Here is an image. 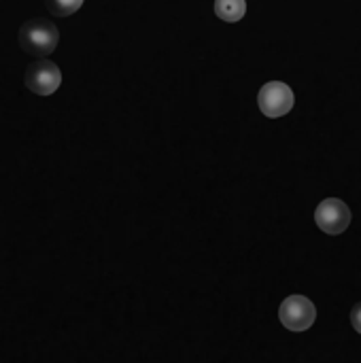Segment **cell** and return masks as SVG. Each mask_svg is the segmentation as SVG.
<instances>
[{
  "mask_svg": "<svg viewBox=\"0 0 361 363\" xmlns=\"http://www.w3.org/2000/svg\"><path fill=\"white\" fill-rule=\"evenodd\" d=\"M17 40H19V47L28 55L47 57L49 53L55 51V47L60 43V30L53 21H49L45 17H34L19 28Z\"/></svg>",
  "mask_w": 361,
  "mask_h": 363,
  "instance_id": "1",
  "label": "cell"
},
{
  "mask_svg": "<svg viewBox=\"0 0 361 363\" xmlns=\"http://www.w3.org/2000/svg\"><path fill=\"white\" fill-rule=\"evenodd\" d=\"M294 102H296V96L291 87L283 81H268L266 85H262L257 94L260 111L270 119L287 115L294 108Z\"/></svg>",
  "mask_w": 361,
  "mask_h": 363,
  "instance_id": "2",
  "label": "cell"
},
{
  "mask_svg": "<svg viewBox=\"0 0 361 363\" xmlns=\"http://www.w3.org/2000/svg\"><path fill=\"white\" fill-rule=\"evenodd\" d=\"M279 319L289 332H306L317 319V308L306 296H289L279 308Z\"/></svg>",
  "mask_w": 361,
  "mask_h": 363,
  "instance_id": "3",
  "label": "cell"
},
{
  "mask_svg": "<svg viewBox=\"0 0 361 363\" xmlns=\"http://www.w3.org/2000/svg\"><path fill=\"white\" fill-rule=\"evenodd\" d=\"M26 87L36 96H51L62 85V70L55 62L38 60L26 68Z\"/></svg>",
  "mask_w": 361,
  "mask_h": 363,
  "instance_id": "4",
  "label": "cell"
},
{
  "mask_svg": "<svg viewBox=\"0 0 361 363\" xmlns=\"http://www.w3.org/2000/svg\"><path fill=\"white\" fill-rule=\"evenodd\" d=\"M351 219H353L351 208L343 200H338V198L323 200L317 206V211H315V221H317L319 230H323L330 236L343 234L351 225Z\"/></svg>",
  "mask_w": 361,
  "mask_h": 363,
  "instance_id": "5",
  "label": "cell"
},
{
  "mask_svg": "<svg viewBox=\"0 0 361 363\" xmlns=\"http://www.w3.org/2000/svg\"><path fill=\"white\" fill-rule=\"evenodd\" d=\"M247 13V0H215V15L221 21L236 23Z\"/></svg>",
  "mask_w": 361,
  "mask_h": 363,
  "instance_id": "6",
  "label": "cell"
},
{
  "mask_svg": "<svg viewBox=\"0 0 361 363\" xmlns=\"http://www.w3.org/2000/svg\"><path fill=\"white\" fill-rule=\"evenodd\" d=\"M45 6L53 17H68L83 6V0H45Z\"/></svg>",
  "mask_w": 361,
  "mask_h": 363,
  "instance_id": "7",
  "label": "cell"
},
{
  "mask_svg": "<svg viewBox=\"0 0 361 363\" xmlns=\"http://www.w3.org/2000/svg\"><path fill=\"white\" fill-rule=\"evenodd\" d=\"M351 325L355 328L357 334H361V302L360 304H355L353 311H351Z\"/></svg>",
  "mask_w": 361,
  "mask_h": 363,
  "instance_id": "8",
  "label": "cell"
}]
</instances>
